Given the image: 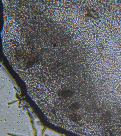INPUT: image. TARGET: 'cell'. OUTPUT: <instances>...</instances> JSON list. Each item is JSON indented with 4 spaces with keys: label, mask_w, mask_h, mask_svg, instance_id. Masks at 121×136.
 Here are the masks:
<instances>
[{
    "label": "cell",
    "mask_w": 121,
    "mask_h": 136,
    "mask_svg": "<svg viewBox=\"0 0 121 136\" xmlns=\"http://www.w3.org/2000/svg\"><path fill=\"white\" fill-rule=\"evenodd\" d=\"M73 94V91L65 89L60 92L58 94L61 98H66L71 96Z\"/></svg>",
    "instance_id": "6da1fadb"
}]
</instances>
